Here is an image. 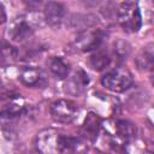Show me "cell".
I'll use <instances>...</instances> for the list:
<instances>
[{"label": "cell", "instance_id": "1", "mask_svg": "<svg viewBox=\"0 0 154 154\" xmlns=\"http://www.w3.org/2000/svg\"><path fill=\"white\" fill-rule=\"evenodd\" d=\"M43 20H45V17L40 16L36 12L16 17L12 19V22L8 25L7 35L12 41L23 42L32 36L35 28L42 26Z\"/></svg>", "mask_w": 154, "mask_h": 154}, {"label": "cell", "instance_id": "2", "mask_svg": "<svg viewBox=\"0 0 154 154\" xmlns=\"http://www.w3.org/2000/svg\"><path fill=\"white\" fill-rule=\"evenodd\" d=\"M117 19L125 32H137L142 26V16L136 1H123L117 10Z\"/></svg>", "mask_w": 154, "mask_h": 154}, {"label": "cell", "instance_id": "3", "mask_svg": "<svg viewBox=\"0 0 154 154\" xmlns=\"http://www.w3.org/2000/svg\"><path fill=\"white\" fill-rule=\"evenodd\" d=\"M101 84L113 93H123L131 87L132 75L126 67H116L102 76Z\"/></svg>", "mask_w": 154, "mask_h": 154}, {"label": "cell", "instance_id": "4", "mask_svg": "<svg viewBox=\"0 0 154 154\" xmlns=\"http://www.w3.org/2000/svg\"><path fill=\"white\" fill-rule=\"evenodd\" d=\"M49 113L54 122L60 124H70L77 118L79 107L72 100L58 99L51 103Z\"/></svg>", "mask_w": 154, "mask_h": 154}, {"label": "cell", "instance_id": "5", "mask_svg": "<svg viewBox=\"0 0 154 154\" xmlns=\"http://www.w3.org/2000/svg\"><path fill=\"white\" fill-rule=\"evenodd\" d=\"M105 38V32L100 29H89L78 32L71 43L75 52H94L99 49Z\"/></svg>", "mask_w": 154, "mask_h": 154}, {"label": "cell", "instance_id": "6", "mask_svg": "<svg viewBox=\"0 0 154 154\" xmlns=\"http://www.w3.org/2000/svg\"><path fill=\"white\" fill-rule=\"evenodd\" d=\"M60 135L52 128L38 131L34 138V147L38 154H59Z\"/></svg>", "mask_w": 154, "mask_h": 154}, {"label": "cell", "instance_id": "7", "mask_svg": "<svg viewBox=\"0 0 154 154\" xmlns=\"http://www.w3.org/2000/svg\"><path fill=\"white\" fill-rule=\"evenodd\" d=\"M88 141L78 136L60 135L59 138V154H88Z\"/></svg>", "mask_w": 154, "mask_h": 154}, {"label": "cell", "instance_id": "8", "mask_svg": "<svg viewBox=\"0 0 154 154\" xmlns=\"http://www.w3.org/2000/svg\"><path fill=\"white\" fill-rule=\"evenodd\" d=\"M20 83L28 88H43L47 84V77L46 73L34 66L24 67L18 76Z\"/></svg>", "mask_w": 154, "mask_h": 154}, {"label": "cell", "instance_id": "9", "mask_svg": "<svg viewBox=\"0 0 154 154\" xmlns=\"http://www.w3.org/2000/svg\"><path fill=\"white\" fill-rule=\"evenodd\" d=\"M43 17L48 25L53 28L59 26L66 18V7L61 2L48 1L43 6Z\"/></svg>", "mask_w": 154, "mask_h": 154}, {"label": "cell", "instance_id": "10", "mask_svg": "<svg viewBox=\"0 0 154 154\" xmlns=\"http://www.w3.org/2000/svg\"><path fill=\"white\" fill-rule=\"evenodd\" d=\"M89 84V76L83 69H77L72 72L65 83V89L69 94L72 95H81Z\"/></svg>", "mask_w": 154, "mask_h": 154}, {"label": "cell", "instance_id": "11", "mask_svg": "<svg viewBox=\"0 0 154 154\" xmlns=\"http://www.w3.org/2000/svg\"><path fill=\"white\" fill-rule=\"evenodd\" d=\"M102 129V120L101 118L94 113V112H89L88 116L85 117L82 128H81V132H82V137L85 138L87 141H91L95 142L101 132Z\"/></svg>", "mask_w": 154, "mask_h": 154}, {"label": "cell", "instance_id": "12", "mask_svg": "<svg viewBox=\"0 0 154 154\" xmlns=\"http://www.w3.org/2000/svg\"><path fill=\"white\" fill-rule=\"evenodd\" d=\"M107 130H109L116 137H118L122 142H124L125 144L129 143L131 140L135 138L136 136V128L135 125L125 119H117L113 122L112 128H107Z\"/></svg>", "mask_w": 154, "mask_h": 154}, {"label": "cell", "instance_id": "13", "mask_svg": "<svg viewBox=\"0 0 154 154\" xmlns=\"http://www.w3.org/2000/svg\"><path fill=\"white\" fill-rule=\"evenodd\" d=\"M25 108V102L20 95H13L10 96V100L7 103H5L1 108V117L2 119H11L14 117H18L23 113Z\"/></svg>", "mask_w": 154, "mask_h": 154}, {"label": "cell", "instance_id": "14", "mask_svg": "<svg viewBox=\"0 0 154 154\" xmlns=\"http://www.w3.org/2000/svg\"><path fill=\"white\" fill-rule=\"evenodd\" d=\"M96 23H97V18L90 13H88V14H82V13L72 14L67 20L69 28H71L73 30H78L79 32L89 30Z\"/></svg>", "mask_w": 154, "mask_h": 154}, {"label": "cell", "instance_id": "15", "mask_svg": "<svg viewBox=\"0 0 154 154\" xmlns=\"http://www.w3.org/2000/svg\"><path fill=\"white\" fill-rule=\"evenodd\" d=\"M48 69L53 76L59 79H66L70 76V66L65 60L60 57H52L47 61Z\"/></svg>", "mask_w": 154, "mask_h": 154}, {"label": "cell", "instance_id": "16", "mask_svg": "<svg viewBox=\"0 0 154 154\" xmlns=\"http://www.w3.org/2000/svg\"><path fill=\"white\" fill-rule=\"evenodd\" d=\"M111 63V57L105 49H96L89 57V65L95 71H101L106 69Z\"/></svg>", "mask_w": 154, "mask_h": 154}, {"label": "cell", "instance_id": "17", "mask_svg": "<svg viewBox=\"0 0 154 154\" xmlns=\"http://www.w3.org/2000/svg\"><path fill=\"white\" fill-rule=\"evenodd\" d=\"M136 65L138 70L149 72L150 76L154 78V55L148 52H142L136 58Z\"/></svg>", "mask_w": 154, "mask_h": 154}, {"label": "cell", "instance_id": "18", "mask_svg": "<svg viewBox=\"0 0 154 154\" xmlns=\"http://www.w3.org/2000/svg\"><path fill=\"white\" fill-rule=\"evenodd\" d=\"M1 55H2V64H5L6 61H12L18 57V49L12 45L4 42L1 48Z\"/></svg>", "mask_w": 154, "mask_h": 154}, {"label": "cell", "instance_id": "19", "mask_svg": "<svg viewBox=\"0 0 154 154\" xmlns=\"http://www.w3.org/2000/svg\"><path fill=\"white\" fill-rule=\"evenodd\" d=\"M129 52H130V46H129L125 41L119 40V41H117V42L114 43V53H116L120 59H124L125 57H128Z\"/></svg>", "mask_w": 154, "mask_h": 154}, {"label": "cell", "instance_id": "20", "mask_svg": "<svg viewBox=\"0 0 154 154\" xmlns=\"http://www.w3.org/2000/svg\"><path fill=\"white\" fill-rule=\"evenodd\" d=\"M0 12H1V23H5L6 22V19H7V17H6V10H5V6H4V4L1 2L0 4Z\"/></svg>", "mask_w": 154, "mask_h": 154}, {"label": "cell", "instance_id": "21", "mask_svg": "<svg viewBox=\"0 0 154 154\" xmlns=\"http://www.w3.org/2000/svg\"><path fill=\"white\" fill-rule=\"evenodd\" d=\"M141 154H154L153 152H149V150H144V152H142Z\"/></svg>", "mask_w": 154, "mask_h": 154}]
</instances>
